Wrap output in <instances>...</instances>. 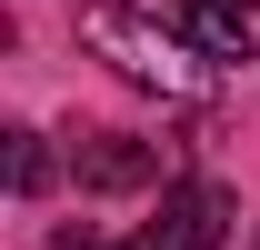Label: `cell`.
Segmentation results:
<instances>
[{
	"mask_svg": "<svg viewBox=\"0 0 260 250\" xmlns=\"http://www.w3.org/2000/svg\"><path fill=\"white\" fill-rule=\"evenodd\" d=\"M80 40H90L100 60L120 70L130 90H160V100H180V110H200V100L220 90V70L200 60V50L170 30V20L130 10V0H90V10H80Z\"/></svg>",
	"mask_w": 260,
	"mask_h": 250,
	"instance_id": "cell-1",
	"label": "cell"
},
{
	"mask_svg": "<svg viewBox=\"0 0 260 250\" xmlns=\"http://www.w3.org/2000/svg\"><path fill=\"white\" fill-rule=\"evenodd\" d=\"M230 240V190L220 180H180L160 200V220L140 230V250H220Z\"/></svg>",
	"mask_w": 260,
	"mask_h": 250,
	"instance_id": "cell-2",
	"label": "cell"
},
{
	"mask_svg": "<svg viewBox=\"0 0 260 250\" xmlns=\"http://www.w3.org/2000/svg\"><path fill=\"white\" fill-rule=\"evenodd\" d=\"M70 170H80V190H150V180H160V150H150V140H120V130H100V140L70 150Z\"/></svg>",
	"mask_w": 260,
	"mask_h": 250,
	"instance_id": "cell-3",
	"label": "cell"
},
{
	"mask_svg": "<svg viewBox=\"0 0 260 250\" xmlns=\"http://www.w3.org/2000/svg\"><path fill=\"white\" fill-rule=\"evenodd\" d=\"M170 30L190 40L210 70H220V60H250V10H240V0H180V10H170Z\"/></svg>",
	"mask_w": 260,
	"mask_h": 250,
	"instance_id": "cell-4",
	"label": "cell"
},
{
	"mask_svg": "<svg viewBox=\"0 0 260 250\" xmlns=\"http://www.w3.org/2000/svg\"><path fill=\"white\" fill-rule=\"evenodd\" d=\"M10 180H20V190H40V180H50V150H40L30 130H20V140H10Z\"/></svg>",
	"mask_w": 260,
	"mask_h": 250,
	"instance_id": "cell-5",
	"label": "cell"
},
{
	"mask_svg": "<svg viewBox=\"0 0 260 250\" xmlns=\"http://www.w3.org/2000/svg\"><path fill=\"white\" fill-rule=\"evenodd\" d=\"M50 250H110V240H90V230H60V240H50Z\"/></svg>",
	"mask_w": 260,
	"mask_h": 250,
	"instance_id": "cell-6",
	"label": "cell"
},
{
	"mask_svg": "<svg viewBox=\"0 0 260 250\" xmlns=\"http://www.w3.org/2000/svg\"><path fill=\"white\" fill-rule=\"evenodd\" d=\"M250 250H260V230H250Z\"/></svg>",
	"mask_w": 260,
	"mask_h": 250,
	"instance_id": "cell-7",
	"label": "cell"
}]
</instances>
